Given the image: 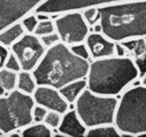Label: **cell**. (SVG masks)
I'll list each match as a JSON object with an SVG mask.
<instances>
[{
  "mask_svg": "<svg viewBox=\"0 0 146 137\" xmlns=\"http://www.w3.org/2000/svg\"><path fill=\"white\" fill-rule=\"evenodd\" d=\"M89 63L88 59L73 54L70 46L59 41L46 49L31 72L38 86H50L59 89L71 81L86 79Z\"/></svg>",
  "mask_w": 146,
  "mask_h": 137,
  "instance_id": "6da1fadb",
  "label": "cell"
},
{
  "mask_svg": "<svg viewBox=\"0 0 146 137\" xmlns=\"http://www.w3.org/2000/svg\"><path fill=\"white\" fill-rule=\"evenodd\" d=\"M100 32L114 42L146 38V0H129L98 7Z\"/></svg>",
  "mask_w": 146,
  "mask_h": 137,
  "instance_id": "7a4b0ae2",
  "label": "cell"
},
{
  "mask_svg": "<svg viewBox=\"0 0 146 137\" xmlns=\"http://www.w3.org/2000/svg\"><path fill=\"white\" fill-rule=\"evenodd\" d=\"M139 78L138 68L128 56H111L92 59L86 76L87 88L98 95L117 96Z\"/></svg>",
  "mask_w": 146,
  "mask_h": 137,
  "instance_id": "3957f363",
  "label": "cell"
},
{
  "mask_svg": "<svg viewBox=\"0 0 146 137\" xmlns=\"http://www.w3.org/2000/svg\"><path fill=\"white\" fill-rule=\"evenodd\" d=\"M113 124L120 134L146 132V86L125 90L117 102Z\"/></svg>",
  "mask_w": 146,
  "mask_h": 137,
  "instance_id": "277c9868",
  "label": "cell"
},
{
  "mask_svg": "<svg viewBox=\"0 0 146 137\" xmlns=\"http://www.w3.org/2000/svg\"><path fill=\"white\" fill-rule=\"evenodd\" d=\"M117 102L116 96L98 95L86 88L75 99L74 110L87 128L111 124L114 122Z\"/></svg>",
  "mask_w": 146,
  "mask_h": 137,
  "instance_id": "5b68a950",
  "label": "cell"
},
{
  "mask_svg": "<svg viewBox=\"0 0 146 137\" xmlns=\"http://www.w3.org/2000/svg\"><path fill=\"white\" fill-rule=\"evenodd\" d=\"M32 95L14 89L0 96V130L7 136L32 123Z\"/></svg>",
  "mask_w": 146,
  "mask_h": 137,
  "instance_id": "8992f818",
  "label": "cell"
},
{
  "mask_svg": "<svg viewBox=\"0 0 146 137\" xmlns=\"http://www.w3.org/2000/svg\"><path fill=\"white\" fill-rule=\"evenodd\" d=\"M54 24L60 41L67 46L83 42L89 33V25L83 19L81 10H72L57 15Z\"/></svg>",
  "mask_w": 146,
  "mask_h": 137,
  "instance_id": "52a82bcc",
  "label": "cell"
},
{
  "mask_svg": "<svg viewBox=\"0 0 146 137\" xmlns=\"http://www.w3.org/2000/svg\"><path fill=\"white\" fill-rule=\"evenodd\" d=\"M46 49L47 48L42 45L39 37L27 32H25L9 48V50L18 59L21 70L25 71H32L36 66Z\"/></svg>",
  "mask_w": 146,
  "mask_h": 137,
  "instance_id": "ba28073f",
  "label": "cell"
},
{
  "mask_svg": "<svg viewBox=\"0 0 146 137\" xmlns=\"http://www.w3.org/2000/svg\"><path fill=\"white\" fill-rule=\"evenodd\" d=\"M44 0H0V31L33 13Z\"/></svg>",
  "mask_w": 146,
  "mask_h": 137,
  "instance_id": "9c48e42d",
  "label": "cell"
},
{
  "mask_svg": "<svg viewBox=\"0 0 146 137\" xmlns=\"http://www.w3.org/2000/svg\"><path fill=\"white\" fill-rule=\"evenodd\" d=\"M129 1V0H44L36 9L35 13H44L48 15H59L72 10H82L88 7H99L103 5Z\"/></svg>",
  "mask_w": 146,
  "mask_h": 137,
  "instance_id": "30bf717a",
  "label": "cell"
},
{
  "mask_svg": "<svg viewBox=\"0 0 146 137\" xmlns=\"http://www.w3.org/2000/svg\"><path fill=\"white\" fill-rule=\"evenodd\" d=\"M35 104L43 106L47 110L56 111L64 114L68 110V103L64 99L57 88L50 86H36L32 94Z\"/></svg>",
  "mask_w": 146,
  "mask_h": 137,
  "instance_id": "8fae6325",
  "label": "cell"
},
{
  "mask_svg": "<svg viewBox=\"0 0 146 137\" xmlns=\"http://www.w3.org/2000/svg\"><path fill=\"white\" fill-rule=\"evenodd\" d=\"M84 43L91 59L115 56V42L106 38L102 32H89Z\"/></svg>",
  "mask_w": 146,
  "mask_h": 137,
  "instance_id": "7c38bea8",
  "label": "cell"
},
{
  "mask_svg": "<svg viewBox=\"0 0 146 137\" xmlns=\"http://www.w3.org/2000/svg\"><path fill=\"white\" fill-rule=\"evenodd\" d=\"M56 130L64 136L80 137V136H86L87 127L81 122L75 110L70 108L63 114L62 121Z\"/></svg>",
  "mask_w": 146,
  "mask_h": 137,
  "instance_id": "4fadbf2b",
  "label": "cell"
},
{
  "mask_svg": "<svg viewBox=\"0 0 146 137\" xmlns=\"http://www.w3.org/2000/svg\"><path fill=\"white\" fill-rule=\"evenodd\" d=\"M125 50V56L136 59L146 57V40L145 38H132L120 42Z\"/></svg>",
  "mask_w": 146,
  "mask_h": 137,
  "instance_id": "5bb4252c",
  "label": "cell"
},
{
  "mask_svg": "<svg viewBox=\"0 0 146 137\" xmlns=\"http://www.w3.org/2000/svg\"><path fill=\"white\" fill-rule=\"evenodd\" d=\"M87 88V81L86 79H78L74 81H71L63 87H60L58 90L60 95L64 97V99L68 104H74L78 96L83 91V89Z\"/></svg>",
  "mask_w": 146,
  "mask_h": 137,
  "instance_id": "9a60e30c",
  "label": "cell"
},
{
  "mask_svg": "<svg viewBox=\"0 0 146 137\" xmlns=\"http://www.w3.org/2000/svg\"><path fill=\"white\" fill-rule=\"evenodd\" d=\"M24 33H25V31H24L21 22L13 23L0 31V43L7 48H10V46L14 42H16Z\"/></svg>",
  "mask_w": 146,
  "mask_h": 137,
  "instance_id": "2e32d148",
  "label": "cell"
},
{
  "mask_svg": "<svg viewBox=\"0 0 146 137\" xmlns=\"http://www.w3.org/2000/svg\"><path fill=\"white\" fill-rule=\"evenodd\" d=\"M36 82L35 79L32 74L31 71H25V70H21L19 72H17V83H16V89L21 90L22 92L32 95L33 91L36 88Z\"/></svg>",
  "mask_w": 146,
  "mask_h": 137,
  "instance_id": "e0dca14e",
  "label": "cell"
},
{
  "mask_svg": "<svg viewBox=\"0 0 146 137\" xmlns=\"http://www.w3.org/2000/svg\"><path fill=\"white\" fill-rule=\"evenodd\" d=\"M21 136L24 137H50L52 129L43 122H32L21 129Z\"/></svg>",
  "mask_w": 146,
  "mask_h": 137,
  "instance_id": "ac0fdd59",
  "label": "cell"
},
{
  "mask_svg": "<svg viewBox=\"0 0 146 137\" xmlns=\"http://www.w3.org/2000/svg\"><path fill=\"white\" fill-rule=\"evenodd\" d=\"M87 137H120V131L116 127L111 124H102L91 128H87L86 131Z\"/></svg>",
  "mask_w": 146,
  "mask_h": 137,
  "instance_id": "d6986e66",
  "label": "cell"
},
{
  "mask_svg": "<svg viewBox=\"0 0 146 137\" xmlns=\"http://www.w3.org/2000/svg\"><path fill=\"white\" fill-rule=\"evenodd\" d=\"M17 83V72L8 70L6 67L0 68V86L5 92H9L16 89Z\"/></svg>",
  "mask_w": 146,
  "mask_h": 137,
  "instance_id": "ffe728a7",
  "label": "cell"
},
{
  "mask_svg": "<svg viewBox=\"0 0 146 137\" xmlns=\"http://www.w3.org/2000/svg\"><path fill=\"white\" fill-rule=\"evenodd\" d=\"M51 32H55V24H54V21L50 18L46 21H38V24L33 31V34H35L36 37H41L44 34H49Z\"/></svg>",
  "mask_w": 146,
  "mask_h": 137,
  "instance_id": "44dd1931",
  "label": "cell"
},
{
  "mask_svg": "<svg viewBox=\"0 0 146 137\" xmlns=\"http://www.w3.org/2000/svg\"><path fill=\"white\" fill-rule=\"evenodd\" d=\"M62 116L63 114L59 113V112H56V111H51V110H48L46 115H44V119H43V123H46L50 129L52 130H56L62 121Z\"/></svg>",
  "mask_w": 146,
  "mask_h": 137,
  "instance_id": "7402d4cb",
  "label": "cell"
},
{
  "mask_svg": "<svg viewBox=\"0 0 146 137\" xmlns=\"http://www.w3.org/2000/svg\"><path fill=\"white\" fill-rule=\"evenodd\" d=\"M81 14L83 16V19L86 21V23L89 26H92L94 24L98 23V21H99V11H98V7H96V6L82 9Z\"/></svg>",
  "mask_w": 146,
  "mask_h": 137,
  "instance_id": "603a6c76",
  "label": "cell"
},
{
  "mask_svg": "<svg viewBox=\"0 0 146 137\" xmlns=\"http://www.w3.org/2000/svg\"><path fill=\"white\" fill-rule=\"evenodd\" d=\"M19 22H21V24H22V26H23L25 32L33 33V31H34V29H35V26L38 24V18L35 16V13L33 11V13L24 16Z\"/></svg>",
  "mask_w": 146,
  "mask_h": 137,
  "instance_id": "cb8c5ba5",
  "label": "cell"
},
{
  "mask_svg": "<svg viewBox=\"0 0 146 137\" xmlns=\"http://www.w3.org/2000/svg\"><path fill=\"white\" fill-rule=\"evenodd\" d=\"M70 49H71L72 53L75 54L76 56L82 57V58H84V59H88V61L90 62V54H89V50H88V48H87L84 41L70 46Z\"/></svg>",
  "mask_w": 146,
  "mask_h": 137,
  "instance_id": "d4e9b609",
  "label": "cell"
},
{
  "mask_svg": "<svg viewBox=\"0 0 146 137\" xmlns=\"http://www.w3.org/2000/svg\"><path fill=\"white\" fill-rule=\"evenodd\" d=\"M3 67L8 68V70H11V71H15V72H19L21 71V65H19V62L18 59L16 58V56L9 50V54L5 61V65Z\"/></svg>",
  "mask_w": 146,
  "mask_h": 137,
  "instance_id": "484cf974",
  "label": "cell"
},
{
  "mask_svg": "<svg viewBox=\"0 0 146 137\" xmlns=\"http://www.w3.org/2000/svg\"><path fill=\"white\" fill-rule=\"evenodd\" d=\"M39 39H40V41L42 42V45H43L46 48L51 47L52 45H55V43H57V42L60 41L59 35L57 34L56 31H55V32H51V33H49V34L41 35V37H39Z\"/></svg>",
  "mask_w": 146,
  "mask_h": 137,
  "instance_id": "4316f807",
  "label": "cell"
},
{
  "mask_svg": "<svg viewBox=\"0 0 146 137\" xmlns=\"http://www.w3.org/2000/svg\"><path fill=\"white\" fill-rule=\"evenodd\" d=\"M47 111L48 110L44 108L43 106L34 104V106L32 108V120H33V122H42Z\"/></svg>",
  "mask_w": 146,
  "mask_h": 137,
  "instance_id": "83f0119b",
  "label": "cell"
},
{
  "mask_svg": "<svg viewBox=\"0 0 146 137\" xmlns=\"http://www.w3.org/2000/svg\"><path fill=\"white\" fill-rule=\"evenodd\" d=\"M138 68V72H139V78H141L145 73H146V57H140V58H136V59H132Z\"/></svg>",
  "mask_w": 146,
  "mask_h": 137,
  "instance_id": "f1b7e54d",
  "label": "cell"
},
{
  "mask_svg": "<svg viewBox=\"0 0 146 137\" xmlns=\"http://www.w3.org/2000/svg\"><path fill=\"white\" fill-rule=\"evenodd\" d=\"M8 54H9V48H7V47H5L3 45L0 43V68L3 67L5 61L8 56Z\"/></svg>",
  "mask_w": 146,
  "mask_h": 137,
  "instance_id": "f546056e",
  "label": "cell"
},
{
  "mask_svg": "<svg viewBox=\"0 0 146 137\" xmlns=\"http://www.w3.org/2000/svg\"><path fill=\"white\" fill-rule=\"evenodd\" d=\"M115 56H125V50L120 42H115Z\"/></svg>",
  "mask_w": 146,
  "mask_h": 137,
  "instance_id": "4dcf8cb0",
  "label": "cell"
},
{
  "mask_svg": "<svg viewBox=\"0 0 146 137\" xmlns=\"http://www.w3.org/2000/svg\"><path fill=\"white\" fill-rule=\"evenodd\" d=\"M35 13V11H34ZM35 16L38 18V21H46V19H50L51 16L48 15V14H44V13H35Z\"/></svg>",
  "mask_w": 146,
  "mask_h": 137,
  "instance_id": "1f68e13d",
  "label": "cell"
},
{
  "mask_svg": "<svg viewBox=\"0 0 146 137\" xmlns=\"http://www.w3.org/2000/svg\"><path fill=\"white\" fill-rule=\"evenodd\" d=\"M140 79H141V83H143V86H146V73H145Z\"/></svg>",
  "mask_w": 146,
  "mask_h": 137,
  "instance_id": "d6a6232c",
  "label": "cell"
},
{
  "mask_svg": "<svg viewBox=\"0 0 146 137\" xmlns=\"http://www.w3.org/2000/svg\"><path fill=\"white\" fill-rule=\"evenodd\" d=\"M5 94H6V92H5V90H3V89H2V87L0 86V96H1V95H5Z\"/></svg>",
  "mask_w": 146,
  "mask_h": 137,
  "instance_id": "836d02e7",
  "label": "cell"
},
{
  "mask_svg": "<svg viewBox=\"0 0 146 137\" xmlns=\"http://www.w3.org/2000/svg\"><path fill=\"white\" fill-rule=\"evenodd\" d=\"M145 40H146V38H145Z\"/></svg>",
  "mask_w": 146,
  "mask_h": 137,
  "instance_id": "e575fe53",
  "label": "cell"
}]
</instances>
